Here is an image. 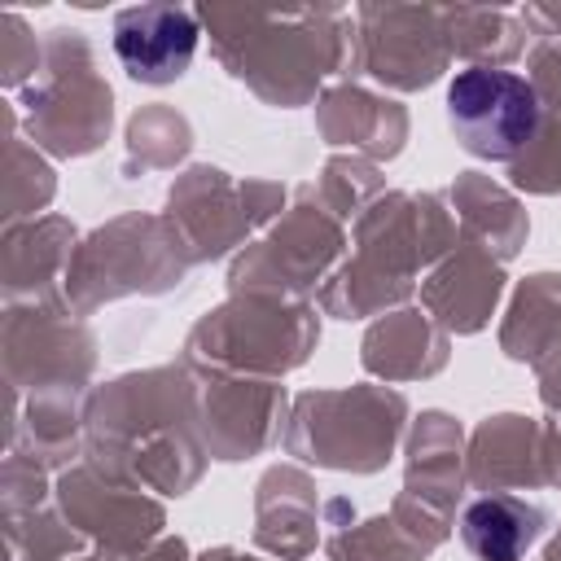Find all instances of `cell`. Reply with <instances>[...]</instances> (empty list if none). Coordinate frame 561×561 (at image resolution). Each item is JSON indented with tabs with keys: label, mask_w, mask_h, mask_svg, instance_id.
I'll return each instance as SVG.
<instances>
[{
	"label": "cell",
	"mask_w": 561,
	"mask_h": 561,
	"mask_svg": "<svg viewBox=\"0 0 561 561\" xmlns=\"http://www.w3.org/2000/svg\"><path fill=\"white\" fill-rule=\"evenodd\" d=\"M447 123L473 158L508 162L539 127V92L513 70L469 66L447 88Z\"/></svg>",
	"instance_id": "obj_1"
},
{
	"label": "cell",
	"mask_w": 561,
	"mask_h": 561,
	"mask_svg": "<svg viewBox=\"0 0 561 561\" xmlns=\"http://www.w3.org/2000/svg\"><path fill=\"white\" fill-rule=\"evenodd\" d=\"M114 53L140 83H171L197 53V22L175 4H140L114 18Z\"/></svg>",
	"instance_id": "obj_2"
},
{
	"label": "cell",
	"mask_w": 561,
	"mask_h": 561,
	"mask_svg": "<svg viewBox=\"0 0 561 561\" xmlns=\"http://www.w3.org/2000/svg\"><path fill=\"white\" fill-rule=\"evenodd\" d=\"M460 535L478 561H517L543 535V508L517 495H482L465 508Z\"/></svg>",
	"instance_id": "obj_3"
}]
</instances>
